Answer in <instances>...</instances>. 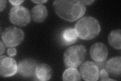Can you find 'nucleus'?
Masks as SVG:
<instances>
[{
  "label": "nucleus",
  "instance_id": "obj_2",
  "mask_svg": "<svg viewBox=\"0 0 121 81\" xmlns=\"http://www.w3.org/2000/svg\"><path fill=\"white\" fill-rule=\"evenodd\" d=\"M75 29L79 38L82 40H90L99 33L100 25L96 18L86 16L78 20L75 26Z\"/></svg>",
  "mask_w": 121,
  "mask_h": 81
},
{
  "label": "nucleus",
  "instance_id": "obj_5",
  "mask_svg": "<svg viewBox=\"0 0 121 81\" xmlns=\"http://www.w3.org/2000/svg\"><path fill=\"white\" fill-rule=\"evenodd\" d=\"M9 19L11 23L19 26H25L31 21V14L29 11L21 6H13L10 10Z\"/></svg>",
  "mask_w": 121,
  "mask_h": 81
},
{
  "label": "nucleus",
  "instance_id": "obj_8",
  "mask_svg": "<svg viewBox=\"0 0 121 81\" xmlns=\"http://www.w3.org/2000/svg\"><path fill=\"white\" fill-rule=\"evenodd\" d=\"M36 61L31 58H26L21 60L18 64V72L24 78H32L35 75L37 66Z\"/></svg>",
  "mask_w": 121,
  "mask_h": 81
},
{
  "label": "nucleus",
  "instance_id": "obj_3",
  "mask_svg": "<svg viewBox=\"0 0 121 81\" xmlns=\"http://www.w3.org/2000/svg\"><path fill=\"white\" fill-rule=\"evenodd\" d=\"M86 54V49L83 45H74L68 48L64 53V62L65 66L76 68L84 61Z\"/></svg>",
  "mask_w": 121,
  "mask_h": 81
},
{
  "label": "nucleus",
  "instance_id": "obj_20",
  "mask_svg": "<svg viewBox=\"0 0 121 81\" xmlns=\"http://www.w3.org/2000/svg\"><path fill=\"white\" fill-rule=\"evenodd\" d=\"M5 47L4 45L3 42L1 41V53H0V54L2 55L5 52Z\"/></svg>",
  "mask_w": 121,
  "mask_h": 81
},
{
  "label": "nucleus",
  "instance_id": "obj_1",
  "mask_svg": "<svg viewBox=\"0 0 121 81\" xmlns=\"http://www.w3.org/2000/svg\"><path fill=\"white\" fill-rule=\"evenodd\" d=\"M56 14L61 18L73 22L82 17L86 12L85 5L78 0H58L53 3Z\"/></svg>",
  "mask_w": 121,
  "mask_h": 81
},
{
  "label": "nucleus",
  "instance_id": "obj_18",
  "mask_svg": "<svg viewBox=\"0 0 121 81\" xmlns=\"http://www.w3.org/2000/svg\"><path fill=\"white\" fill-rule=\"evenodd\" d=\"M24 2V1H9V2L14 6H17Z\"/></svg>",
  "mask_w": 121,
  "mask_h": 81
},
{
  "label": "nucleus",
  "instance_id": "obj_11",
  "mask_svg": "<svg viewBox=\"0 0 121 81\" xmlns=\"http://www.w3.org/2000/svg\"><path fill=\"white\" fill-rule=\"evenodd\" d=\"M106 68L108 72L115 76H120L121 73V56L112 57L107 61Z\"/></svg>",
  "mask_w": 121,
  "mask_h": 81
},
{
  "label": "nucleus",
  "instance_id": "obj_6",
  "mask_svg": "<svg viewBox=\"0 0 121 81\" xmlns=\"http://www.w3.org/2000/svg\"><path fill=\"white\" fill-rule=\"evenodd\" d=\"M18 71L16 61L12 57L1 56L0 57V74L3 77L14 76Z\"/></svg>",
  "mask_w": 121,
  "mask_h": 81
},
{
  "label": "nucleus",
  "instance_id": "obj_9",
  "mask_svg": "<svg viewBox=\"0 0 121 81\" xmlns=\"http://www.w3.org/2000/svg\"><path fill=\"white\" fill-rule=\"evenodd\" d=\"M90 55L96 62H100L106 60L108 55V49L104 43L98 42L91 46L90 49Z\"/></svg>",
  "mask_w": 121,
  "mask_h": 81
},
{
  "label": "nucleus",
  "instance_id": "obj_7",
  "mask_svg": "<svg viewBox=\"0 0 121 81\" xmlns=\"http://www.w3.org/2000/svg\"><path fill=\"white\" fill-rule=\"evenodd\" d=\"M80 74L86 81H96L99 79V68L91 61H86L80 67Z\"/></svg>",
  "mask_w": 121,
  "mask_h": 81
},
{
  "label": "nucleus",
  "instance_id": "obj_17",
  "mask_svg": "<svg viewBox=\"0 0 121 81\" xmlns=\"http://www.w3.org/2000/svg\"><path fill=\"white\" fill-rule=\"evenodd\" d=\"M7 54L10 56H14L16 55L17 50L14 47H10L7 50Z\"/></svg>",
  "mask_w": 121,
  "mask_h": 81
},
{
  "label": "nucleus",
  "instance_id": "obj_22",
  "mask_svg": "<svg viewBox=\"0 0 121 81\" xmlns=\"http://www.w3.org/2000/svg\"><path fill=\"white\" fill-rule=\"evenodd\" d=\"M32 2L38 4L39 5H41V4H43V3H44L45 2H47V1H32Z\"/></svg>",
  "mask_w": 121,
  "mask_h": 81
},
{
  "label": "nucleus",
  "instance_id": "obj_16",
  "mask_svg": "<svg viewBox=\"0 0 121 81\" xmlns=\"http://www.w3.org/2000/svg\"><path fill=\"white\" fill-rule=\"evenodd\" d=\"M99 78L100 81H107L109 78V73L107 69L102 68L99 70Z\"/></svg>",
  "mask_w": 121,
  "mask_h": 81
},
{
  "label": "nucleus",
  "instance_id": "obj_13",
  "mask_svg": "<svg viewBox=\"0 0 121 81\" xmlns=\"http://www.w3.org/2000/svg\"><path fill=\"white\" fill-rule=\"evenodd\" d=\"M60 36L62 42L66 45H70L75 43L78 37L75 29L71 28L64 29Z\"/></svg>",
  "mask_w": 121,
  "mask_h": 81
},
{
  "label": "nucleus",
  "instance_id": "obj_19",
  "mask_svg": "<svg viewBox=\"0 0 121 81\" xmlns=\"http://www.w3.org/2000/svg\"><path fill=\"white\" fill-rule=\"evenodd\" d=\"M0 3H1V11H2L5 8V7L6 6V4H7V1L4 0H1L0 1Z\"/></svg>",
  "mask_w": 121,
  "mask_h": 81
},
{
  "label": "nucleus",
  "instance_id": "obj_21",
  "mask_svg": "<svg viewBox=\"0 0 121 81\" xmlns=\"http://www.w3.org/2000/svg\"><path fill=\"white\" fill-rule=\"evenodd\" d=\"M81 2L83 4L85 5H90L91 4H92L94 2V1H81Z\"/></svg>",
  "mask_w": 121,
  "mask_h": 81
},
{
  "label": "nucleus",
  "instance_id": "obj_4",
  "mask_svg": "<svg viewBox=\"0 0 121 81\" xmlns=\"http://www.w3.org/2000/svg\"><path fill=\"white\" fill-rule=\"evenodd\" d=\"M2 40L7 47H14L20 45L24 38L23 30L15 26L6 28L1 33Z\"/></svg>",
  "mask_w": 121,
  "mask_h": 81
},
{
  "label": "nucleus",
  "instance_id": "obj_10",
  "mask_svg": "<svg viewBox=\"0 0 121 81\" xmlns=\"http://www.w3.org/2000/svg\"><path fill=\"white\" fill-rule=\"evenodd\" d=\"M52 74V69L49 65L45 63H41L37 65L35 76L39 80L48 81L51 78Z\"/></svg>",
  "mask_w": 121,
  "mask_h": 81
},
{
  "label": "nucleus",
  "instance_id": "obj_14",
  "mask_svg": "<svg viewBox=\"0 0 121 81\" xmlns=\"http://www.w3.org/2000/svg\"><path fill=\"white\" fill-rule=\"evenodd\" d=\"M121 30L120 29L112 30L108 35V43L112 47L120 50L121 48Z\"/></svg>",
  "mask_w": 121,
  "mask_h": 81
},
{
  "label": "nucleus",
  "instance_id": "obj_15",
  "mask_svg": "<svg viewBox=\"0 0 121 81\" xmlns=\"http://www.w3.org/2000/svg\"><path fill=\"white\" fill-rule=\"evenodd\" d=\"M64 81H80L81 77L80 73L75 68L69 67L64 71L63 75Z\"/></svg>",
  "mask_w": 121,
  "mask_h": 81
},
{
  "label": "nucleus",
  "instance_id": "obj_12",
  "mask_svg": "<svg viewBox=\"0 0 121 81\" xmlns=\"http://www.w3.org/2000/svg\"><path fill=\"white\" fill-rule=\"evenodd\" d=\"M48 10L43 5H37L31 10V16L33 20L36 22H41L45 20L48 16Z\"/></svg>",
  "mask_w": 121,
  "mask_h": 81
}]
</instances>
